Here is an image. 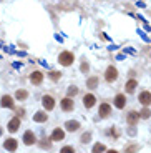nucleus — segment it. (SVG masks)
<instances>
[{
  "label": "nucleus",
  "instance_id": "nucleus-1",
  "mask_svg": "<svg viewBox=\"0 0 151 153\" xmlns=\"http://www.w3.org/2000/svg\"><path fill=\"white\" fill-rule=\"evenodd\" d=\"M75 62V55L72 53V52H61L60 55H58V63L63 67H70Z\"/></svg>",
  "mask_w": 151,
  "mask_h": 153
},
{
  "label": "nucleus",
  "instance_id": "nucleus-2",
  "mask_svg": "<svg viewBox=\"0 0 151 153\" xmlns=\"http://www.w3.org/2000/svg\"><path fill=\"white\" fill-rule=\"evenodd\" d=\"M60 107H61L63 111H72L73 108H75V102L72 100V97H65V98L60 102Z\"/></svg>",
  "mask_w": 151,
  "mask_h": 153
},
{
  "label": "nucleus",
  "instance_id": "nucleus-3",
  "mask_svg": "<svg viewBox=\"0 0 151 153\" xmlns=\"http://www.w3.org/2000/svg\"><path fill=\"white\" fill-rule=\"evenodd\" d=\"M42 105H43V108L45 110H53L55 108V98H53L52 95H43L42 97Z\"/></svg>",
  "mask_w": 151,
  "mask_h": 153
},
{
  "label": "nucleus",
  "instance_id": "nucleus-4",
  "mask_svg": "<svg viewBox=\"0 0 151 153\" xmlns=\"http://www.w3.org/2000/svg\"><path fill=\"white\" fill-rule=\"evenodd\" d=\"M105 78H106V82L113 83V82L118 78V70L115 68V67H108V68H106V72H105Z\"/></svg>",
  "mask_w": 151,
  "mask_h": 153
},
{
  "label": "nucleus",
  "instance_id": "nucleus-5",
  "mask_svg": "<svg viewBox=\"0 0 151 153\" xmlns=\"http://www.w3.org/2000/svg\"><path fill=\"white\" fill-rule=\"evenodd\" d=\"M35 142H37L35 133L32 130H27L25 133H23V143H25V145H33Z\"/></svg>",
  "mask_w": 151,
  "mask_h": 153
},
{
  "label": "nucleus",
  "instance_id": "nucleus-6",
  "mask_svg": "<svg viewBox=\"0 0 151 153\" xmlns=\"http://www.w3.org/2000/svg\"><path fill=\"white\" fill-rule=\"evenodd\" d=\"M138 102H140L141 105H144V107L151 105V93L150 92H141L140 97H138Z\"/></svg>",
  "mask_w": 151,
  "mask_h": 153
},
{
  "label": "nucleus",
  "instance_id": "nucleus-7",
  "mask_svg": "<svg viewBox=\"0 0 151 153\" xmlns=\"http://www.w3.org/2000/svg\"><path fill=\"white\" fill-rule=\"evenodd\" d=\"M17 146H19V142H17L15 138H7V142L4 143V148L8 150V152H15Z\"/></svg>",
  "mask_w": 151,
  "mask_h": 153
},
{
  "label": "nucleus",
  "instance_id": "nucleus-8",
  "mask_svg": "<svg viewBox=\"0 0 151 153\" xmlns=\"http://www.w3.org/2000/svg\"><path fill=\"white\" fill-rule=\"evenodd\" d=\"M7 128H8V131H12V133H15V131L20 128V118H19V117H15V118H12L10 122H8V126H7Z\"/></svg>",
  "mask_w": 151,
  "mask_h": 153
},
{
  "label": "nucleus",
  "instance_id": "nucleus-9",
  "mask_svg": "<svg viewBox=\"0 0 151 153\" xmlns=\"http://www.w3.org/2000/svg\"><path fill=\"white\" fill-rule=\"evenodd\" d=\"M95 102H96V98H95L93 93H87V95L83 97V105L85 108H91L95 105Z\"/></svg>",
  "mask_w": 151,
  "mask_h": 153
},
{
  "label": "nucleus",
  "instance_id": "nucleus-10",
  "mask_svg": "<svg viewBox=\"0 0 151 153\" xmlns=\"http://www.w3.org/2000/svg\"><path fill=\"white\" fill-rule=\"evenodd\" d=\"M110 113H111V107H110L108 103H101V105H100L98 115L101 117V118H106V117H110Z\"/></svg>",
  "mask_w": 151,
  "mask_h": 153
},
{
  "label": "nucleus",
  "instance_id": "nucleus-11",
  "mask_svg": "<svg viewBox=\"0 0 151 153\" xmlns=\"http://www.w3.org/2000/svg\"><path fill=\"white\" fill-rule=\"evenodd\" d=\"M65 128H67L68 131H78L80 130V122H76V120H68V122H65Z\"/></svg>",
  "mask_w": 151,
  "mask_h": 153
},
{
  "label": "nucleus",
  "instance_id": "nucleus-12",
  "mask_svg": "<svg viewBox=\"0 0 151 153\" xmlns=\"http://www.w3.org/2000/svg\"><path fill=\"white\" fill-rule=\"evenodd\" d=\"M125 105H126V97L123 95V93H120V95H116L115 97V107L116 108H125Z\"/></svg>",
  "mask_w": 151,
  "mask_h": 153
},
{
  "label": "nucleus",
  "instance_id": "nucleus-13",
  "mask_svg": "<svg viewBox=\"0 0 151 153\" xmlns=\"http://www.w3.org/2000/svg\"><path fill=\"white\" fill-rule=\"evenodd\" d=\"M30 82H32L33 85H40V83L43 82V73H42V72H33V73L30 75Z\"/></svg>",
  "mask_w": 151,
  "mask_h": 153
},
{
  "label": "nucleus",
  "instance_id": "nucleus-14",
  "mask_svg": "<svg viewBox=\"0 0 151 153\" xmlns=\"http://www.w3.org/2000/svg\"><path fill=\"white\" fill-rule=\"evenodd\" d=\"M63 138H65V131L61 130V128H55V130H53V133H52L53 142H61Z\"/></svg>",
  "mask_w": 151,
  "mask_h": 153
},
{
  "label": "nucleus",
  "instance_id": "nucleus-15",
  "mask_svg": "<svg viewBox=\"0 0 151 153\" xmlns=\"http://www.w3.org/2000/svg\"><path fill=\"white\" fill-rule=\"evenodd\" d=\"M0 105L4 108H13V98L8 95H4L2 97V100H0Z\"/></svg>",
  "mask_w": 151,
  "mask_h": 153
},
{
  "label": "nucleus",
  "instance_id": "nucleus-16",
  "mask_svg": "<svg viewBox=\"0 0 151 153\" xmlns=\"http://www.w3.org/2000/svg\"><path fill=\"white\" fill-rule=\"evenodd\" d=\"M47 118H48L47 111H37V113L33 115V122H37V123H43V122H47Z\"/></svg>",
  "mask_w": 151,
  "mask_h": 153
},
{
  "label": "nucleus",
  "instance_id": "nucleus-17",
  "mask_svg": "<svg viewBox=\"0 0 151 153\" xmlns=\"http://www.w3.org/2000/svg\"><path fill=\"white\" fill-rule=\"evenodd\" d=\"M126 120H128L130 125H135V123L140 120V113H136V111H130L128 117H126Z\"/></svg>",
  "mask_w": 151,
  "mask_h": 153
},
{
  "label": "nucleus",
  "instance_id": "nucleus-18",
  "mask_svg": "<svg viewBox=\"0 0 151 153\" xmlns=\"http://www.w3.org/2000/svg\"><path fill=\"white\" fill-rule=\"evenodd\" d=\"M138 87V82L136 80H130L128 83L125 85V90H126V93H133L135 92V88Z\"/></svg>",
  "mask_w": 151,
  "mask_h": 153
},
{
  "label": "nucleus",
  "instance_id": "nucleus-19",
  "mask_svg": "<svg viewBox=\"0 0 151 153\" xmlns=\"http://www.w3.org/2000/svg\"><path fill=\"white\" fill-rule=\"evenodd\" d=\"M96 87H98V76H90L87 80V88H91V90H93V88H96Z\"/></svg>",
  "mask_w": 151,
  "mask_h": 153
},
{
  "label": "nucleus",
  "instance_id": "nucleus-20",
  "mask_svg": "<svg viewBox=\"0 0 151 153\" xmlns=\"http://www.w3.org/2000/svg\"><path fill=\"white\" fill-rule=\"evenodd\" d=\"M27 97H28V93H27L25 90H17V93H15V98L17 100H25Z\"/></svg>",
  "mask_w": 151,
  "mask_h": 153
},
{
  "label": "nucleus",
  "instance_id": "nucleus-21",
  "mask_svg": "<svg viewBox=\"0 0 151 153\" xmlns=\"http://www.w3.org/2000/svg\"><path fill=\"white\" fill-rule=\"evenodd\" d=\"M150 117H151V111H150V108H143V110L140 111V118L146 120V118H150Z\"/></svg>",
  "mask_w": 151,
  "mask_h": 153
},
{
  "label": "nucleus",
  "instance_id": "nucleus-22",
  "mask_svg": "<svg viewBox=\"0 0 151 153\" xmlns=\"http://www.w3.org/2000/svg\"><path fill=\"white\" fill-rule=\"evenodd\" d=\"M76 93H78V88H76L75 85H72V87H68V92H67V97H75Z\"/></svg>",
  "mask_w": 151,
  "mask_h": 153
},
{
  "label": "nucleus",
  "instance_id": "nucleus-23",
  "mask_svg": "<svg viewBox=\"0 0 151 153\" xmlns=\"http://www.w3.org/2000/svg\"><path fill=\"white\" fill-rule=\"evenodd\" d=\"M50 78H52L53 82H57V80H60V78H61V73L60 72H52V73H50Z\"/></svg>",
  "mask_w": 151,
  "mask_h": 153
},
{
  "label": "nucleus",
  "instance_id": "nucleus-24",
  "mask_svg": "<svg viewBox=\"0 0 151 153\" xmlns=\"http://www.w3.org/2000/svg\"><path fill=\"white\" fill-rule=\"evenodd\" d=\"M93 152H106V146L101 145V143H96V145L93 146Z\"/></svg>",
  "mask_w": 151,
  "mask_h": 153
},
{
  "label": "nucleus",
  "instance_id": "nucleus-25",
  "mask_svg": "<svg viewBox=\"0 0 151 153\" xmlns=\"http://www.w3.org/2000/svg\"><path fill=\"white\" fill-rule=\"evenodd\" d=\"M91 140V133H83L81 135V143H88Z\"/></svg>",
  "mask_w": 151,
  "mask_h": 153
},
{
  "label": "nucleus",
  "instance_id": "nucleus-26",
  "mask_svg": "<svg viewBox=\"0 0 151 153\" xmlns=\"http://www.w3.org/2000/svg\"><path fill=\"white\" fill-rule=\"evenodd\" d=\"M88 70H90V65H88L87 62H83V63H81V72H83V73H87Z\"/></svg>",
  "mask_w": 151,
  "mask_h": 153
},
{
  "label": "nucleus",
  "instance_id": "nucleus-27",
  "mask_svg": "<svg viewBox=\"0 0 151 153\" xmlns=\"http://www.w3.org/2000/svg\"><path fill=\"white\" fill-rule=\"evenodd\" d=\"M61 152H65V153H68V152L73 153V152H75V148H73V146H63V148H61Z\"/></svg>",
  "mask_w": 151,
  "mask_h": 153
},
{
  "label": "nucleus",
  "instance_id": "nucleus-28",
  "mask_svg": "<svg viewBox=\"0 0 151 153\" xmlns=\"http://www.w3.org/2000/svg\"><path fill=\"white\" fill-rule=\"evenodd\" d=\"M128 135H131V137H135V135H136V130H135V126H130V128H128Z\"/></svg>",
  "mask_w": 151,
  "mask_h": 153
},
{
  "label": "nucleus",
  "instance_id": "nucleus-29",
  "mask_svg": "<svg viewBox=\"0 0 151 153\" xmlns=\"http://www.w3.org/2000/svg\"><path fill=\"white\" fill-rule=\"evenodd\" d=\"M0 135H2V128H0Z\"/></svg>",
  "mask_w": 151,
  "mask_h": 153
}]
</instances>
